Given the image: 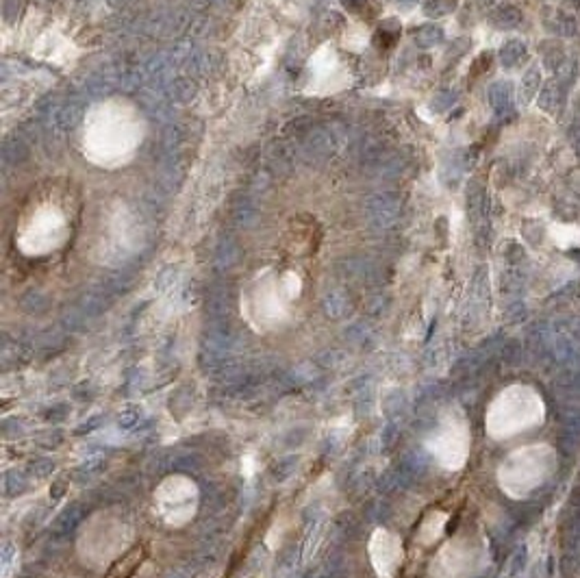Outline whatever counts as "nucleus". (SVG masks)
Wrapping results in <instances>:
<instances>
[{
  "mask_svg": "<svg viewBox=\"0 0 580 578\" xmlns=\"http://www.w3.org/2000/svg\"><path fill=\"white\" fill-rule=\"evenodd\" d=\"M133 543V526L116 508H100L89 516L77 535L79 559L94 569H107Z\"/></svg>",
  "mask_w": 580,
  "mask_h": 578,
  "instance_id": "1",
  "label": "nucleus"
},
{
  "mask_svg": "<svg viewBox=\"0 0 580 578\" xmlns=\"http://www.w3.org/2000/svg\"><path fill=\"white\" fill-rule=\"evenodd\" d=\"M155 513L167 528L187 526L200 508V489L198 483L187 474H169L157 485Z\"/></svg>",
  "mask_w": 580,
  "mask_h": 578,
  "instance_id": "3",
  "label": "nucleus"
},
{
  "mask_svg": "<svg viewBox=\"0 0 580 578\" xmlns=\"http://www.w3.org/2000/svg\"><path fill=\"white\" fill-rule=\"evenodd\" d=\"M543 418V404L539 396L524 385H513L498 394L487 409V433L493 439H506L518 435Z\"/></svg>",
  "mask_w": 580,
  "mask_h": 578,
  "instance_id": "2",
  "label": "nucleus"
},
{
  "mask_svg": "<svg viewBox=\"0 0 580 578\" xmlns=\"http://www.w3.org/2000/svg\"><path fill=\"white\" fill-rule=\"evenodd\" d=\"M548 463H552V452L548 448H520L502 461L498 469V483L508 496H526L548 476L545 474Z\"/></svg>",
  "mask_w": 580,
  "mask_h": 578,
  "instance_id": "4",
  "label": "nucleus"
},
{
  "mask_svg": "<svg viewBox=\"0 0 580 578\" xmlns=\"http://www.w3.org/2000/svg\"><path fill=\"white\" fill-rule=\"evenodd\" d=\"M426 448L433 459L446 469H459L469 452V428L461 409H446L437 426L426 437Z\"/></svg>",
  "mask_w": 580,
  "mask_h": 578,
  "instance_id": "5",
  "label": "nucleus"
},
{
  "mask_svg": "<svg viewBox=\"0 0 580 578\" xmlns=\"http://www.w3.org/2000/svg\"><path fill=\"white\" fill-rule=\"evenodd\" d=\"M485 563L483 546L472 539H452L433 559L430 574L435 578H472Z\"/></svg>",
  "mask_w": 580,
  "mask_h": 578,
  "instance_id": "6",
  "label": "nucleus"
},
{
  "mask_svg": "<svg viewBox=\"0 0 580 578\" xmlns=\"http://www.w3.org/2000/svg\"><path fill=\"white\" fill-rule=\"evenodd\" d=\"M367 557L379 578H394L404 561L402 539L394 530L379 526L367 541Z\"/></svg>",
  "mask_w": 580,
  "mask_h": 578,
  "instance_id": "7",
  "label": "nucleus"
}]
</instances>
